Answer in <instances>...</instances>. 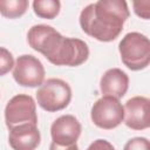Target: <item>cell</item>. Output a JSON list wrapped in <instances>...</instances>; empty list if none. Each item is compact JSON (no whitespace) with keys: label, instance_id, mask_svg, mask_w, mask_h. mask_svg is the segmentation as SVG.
Listing matches in <instances>:
<instances>
[{"label":"cell","instance_id":"1","mask_svg":"<svg viewBox=\"0 0 150 150\" xmlns=\"http://www.w3.org/2000/svg\"><path fill=\"white\" fill-rule=\"evenodd\" d=\"M28 45L55 66L77 67L89 57L88 45L76 38H66L48 25H35L27 33Z\"/></svg>","mask_w":150,"mask_h":150},{"label":"cell","instance_id":"2","mask_svg":"<svg viewBox=\"0 0 150 150\" xmlns=\"http://www.w3.org/2000/svg\"><path fill=\"white\" fill-rule=\"evenodd\" d=\"M129 15L124 0H98L81 11L80 26L87 35L97 41L110 42L122 33Z\"/></svg>","mask_w":150,"mask_h":150},{"label":"cell","instance_id":"3","mask_svg":"<svg viewBox=\"0 0 150 150\" xmlns=\"http://www.w3.org/2000/svg\"><path fill=\"white\" fill-rule=\"evenodd\" d=\"M123 64L132 71H138L150 64V39L142 33L130 32L118 43Z\"/></svg>","mask_w":150,"mask_h":150},{"label":"cell","instance_id":"4","mask_svg":"<svg viewBox=\"0 0 150 150\" xmlns=\"http://www.w3.org/2000/svg\"><path fill=\"white\" fill-rule=\"evenodd\" d=\"M36 101L46 111L55 112L62 110L71 101V88L61 79H48L38 89Z\"/></svg>","mask_w":150,"mask_h":150},{"label":"cell","instance_id":"5","mask_svg":"<svg viewBox=\"0 0 150 150\" xmlns=\"http://www.w3.org/2000/svg\"><path fill=\"white\" fill-rule=\"evenodd\" d=\"M5 122L9 130L22 124H36V103L30 95L19 94L13 96L5 108Z\"/></svg>","mask_w":150,"mask_h":150},{"label":"cell","instance_id":"6","mask_svg":"<svg viewBox=\"0 0 150 150\" xmlns=\"http://www.w3.org/2000/svg\"><path fill=\"white\" fill-rule=\"evenodd\" d=\"M90 117L93 123L101 129H115L124 121V105L116 97L102 96L93 104Z\"/></svg>","mask_w":150,"mask_h":150},{"label":"cell","instance_id":"7","mask_svg":"<svg viewBox=\"0 0 150 150\" xmlns=\"http://www.w3.org/2000/svg\"><path fill=\"white\" fill-rule=\"evenodd\" d=\"M45 67L42 62L30 55L25 54L16 59L13 68V79L21 87H41L45 82Z\"/></svg>","mask_w":150,"mask_h":150},{"label":"cell","instance_id":"8","mask_svg":"<svg viewBox=\"0 0 150 150\" xmlns=\"http://www.w3.org/2000/svg\"><path fill=\"white\" fill-rule=\"evenodd\" d=\"M124 124L132 130L150 128V100L134 96L124 104Z\"/></svg>","mask_w":150,"mask_h":150},{"label":"cell","instance_id":"9","mask_svg":"<svg viewBox=\"0 0 150 150\" xmlns=\"http://www.w3.org/2000/svg\"><path fill=\"white\" fill-rule=\"evenodd\" d=\"M82 131L81 123L73 115H62L57 117L50 127L52 142L57 145H73L77 142Z\"/></svg>","mask_w":150,"mask_h":150},{"label":"cell","instance_id":"10","mask_svg":"<svg viewBox=\"0 0 150 150\" xmlns=\"http://www.w3.org/2000/svg\"><path fill=\"white\" fill-rule=\"evenodd\" d=\"M8 142L13 150H35L41 142L36 124H22L9 130Z\"/></svg>","mask_w":150,"mask_h":150},{"label":"cell","instance_id":"11","mask_svg":"<svg viewBox=\"0 0 150 150\" xmlns=\"http://www.w3.org/2000/svg\"><path fill=\"white\" fill-rule=\"evenodd\" d=\"M129 88V76L120 68L108 69L100 80V90L103 96L123 97Z\"/></svg>","mask_w":150,"mask_h":150},{"label":"cell","instance_id":"12","mask_svg":"<svg viewBox=\"0 0 150 150\" xmlns=\"http://www.w3.org/2000/svg\"><path fill=\"white\" fill-rule=\"evenodd\" d=\"M61 9V2L59 0H35L33 1L34 13L42 19L52 20L56 18Z\"/></svg>","mask_w":150,"mask_h":150},{"label":"cell","instance_id":"13","mask_svg":"<svg viewBox=\"0 0 150 150\" xmlns=\"http://www.w3.org/2000/svg\"><path fill=\"white\" fill-rule=\"evenodd\" d=\"M28 8L27 0H1L0 12L1 15L8 19H16L22 16Z\"/></svg>","mask_w":150,"mask_h":150},{"label":"cell","instance_id":"14","mask_svg":"<svg viewBox=\"0 0 150 150\" xmlns=\"http://www.w3.org/2000/svg\"><path fill=\"white\" fill-rule=\"evenodd\" d=\"M1 55H0V74L5 75L6 73H8L12 68H14L15 63H14V59L11 52H8L5 47H1Z\"/></svg>","mask_w":150,"mask_h":150},{"label":"cell","instance_id":"15","mask_svg":"<svg viewBox=\"0 0 150 150\" xmlns=\"http://www.w3.org/2000/svg\"><path fill=\"white\" fill-rule=\"evenodd\" d=\"M132 8L137 16L144 20H150V0H135Z\"/></svg>","mask_w":150,"mask_h":150},{"label":"cell","instance_id":"16","mask_svg":"<svg viewBox=\"0 0 150 150\" xmlns=\"http://www.w3.org/2000/svg\"><path fill=\"white\" fill-rule=\"evenodd\" d=\"M123 150H150V141L145 137H134L130 138Z\"/></svg>","mask_w":150,"mask_h":150},{"label":"cell","instance_id":"17","mask_svg":"<svg viewBox=\"0 0 150 150\" xmlns=\"http://www.w3.org/2000/svg\"><path fill=\"white\" fill-rule=\"evenodd\" d=\"M87 150H116V149H115L114 145H112L110 142H108L107 139L100 138V139L94 141V142L87 148Z\"/></svg>","mask_w":150,"mask_h":150},{"label":"cell","instance_id":"18","mask_svg":"<svg viewBox=\"0 0 150 150\" xmlns=\"http://www.w3.org/2000/svg\"><path fill=\"white\" fill-rule=\"evenodd\" d=\"M49 150H79V146H77V143H75L73 145L63 146V145H57V144L52 142L49 145Z\"/></svg>","mask_w":150,"mask_h":150}]
</instances>
